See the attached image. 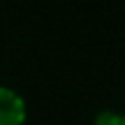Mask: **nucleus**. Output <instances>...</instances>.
<instances>
[{
	"label": "nucleus",
	"mask_w": 125,
	"mask_h": 125,
	"mask_svg": "<svg viewBox=\"0 0 125 125\" xmlns=\"http://www.w3.org/2000/svg\"><path fill=\"white\" fill-rule=\"evenodd\" d=\"M26 118L23 100L14 90L0 86V125H21Z\"/></svg>",
	"instance_id": "f257e3e1"
},
{
	"label": "nucleus",
	"mask_w": 125,
	"mask_h": 125,
	"mask_svg": "<svg viewBox=\"0 0 125 125\" xmlns=\"http://www.w3.org/2000/svg\"><path fill=\"white\" fill-rule=\"evenodd\" d=\"M121 123H123V116H118L114 111H102L97 116V123L95 125H121Z\"/></svg>",
	"instance_id": "f03ea898"
},
{
	"label": "nucleus",
	"mask_w": 125,
	"mask_h": 125,
	"mask_svg": "<svg viewBox=\"0 0 125 125\" xmlns=\"http://www.w3.org/2000/svg\"><path fill=\"white\" fill-rule=\"evenodd\" d=\"M121 125H125V116H123V123H121Z\"/></svg>",
	"instance_id": "7ed1b4c3"
}]
</instances>
